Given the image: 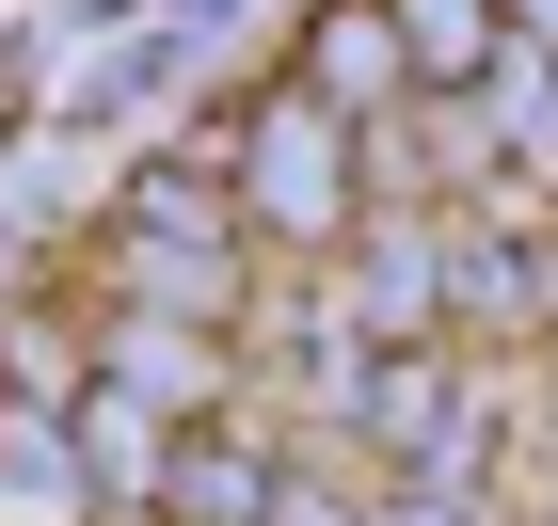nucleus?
Listing matches in <instances>:
<instances>
[{
  "label": "nucleus",
  "instance_id": "f257e3e1",
  "mask_svg": "<svg viewBox=\"0 0 558 526\" xmlns=\"http://www.w3.org/2000/svg\"><path fill=\"white\" fill-rule=\"evenodd\" d=\"M303 96H319V112H351V129L415 96V64H399V33H384V0H336V16L303 33Z\"/></svg>",
  "mask_w": 558,
  "mask_h": 526
},
{
  "label": "nucleus",
  "instance_id": "f03ea898",
  "mask_svg": "<svg viewBox=\"0 0 558 526\" xmlns=\"http://www.w3.org/2000/svg\"><path fill=\"white\" fill-rule=\"evenodd\" d=\"M271 479H288V463H271V447H223V431H192V447H160V511L175 526H271Z\"/></svg>",
  "mask_w": 558,
  "mask_h": 526
},
{
  "label": "nucleus",
  "instance_id": "7ed1b4c3",
  "mask_svg": "<svg viewBox=\"0 0 558 526\" xmlns=\"http://www.w3.org/2000/svg\"><path fill=\"white\" fill-rule=\"evenodd\" d=\"M384 33H399L415 81H478L495 64V0H384Z\"/></svg>",
  "mask_w": 558,
  "mask_h": 526
},
{
  "label": "nucleus",
  "instance_id": "20e7f679",
  "mask_svg": "<svg viewBox=\"0 0 558 526\" xmlns=\"http://www.w3.org/2000/svg\"><path fill=\"white\" fill-rule=\"evenodd\" d=\"M81 463H96L112 494H144V479H160V415H144L129 383H96V399H81Z\"/></svg>",
  "mask_w": 558,
  "mask_h": 526
},
{
  "label": "nucleus",
  "instance_id": "39448f33",
  "mask_svg": "<svg viewBox=\"0 0 558 526\" xmlns=\"http://www.w3.org/2000/svg\"><path fill=\"white\" fill-rule=\"evenodd\" d=\"M112 383H129L144 415H192V399H208V351L175 335V319H144V335H112Z\"/></svg>",
  "mask_w": 558,
  "mask_h": 526
},
{
  "label": "nucleus",
  "instance_id": "423d86ee",
  "mask_svg": "<svg viewBox=\"0 0 558 526\" xmlns=\"http://www.w3.org/2000/svg\"><path fill=\"white\" fill-rule=\"evenodd\" d=\"M256 192H271V208L303 223V240H319V223H336V144H319V129H303V112H288V129L256 144Z\"/></svg>",
  "mask_w": 558,
  "mask_h": 526
},
{
  "label": "nucleus",
  "instance_id": "0eeeda50",
  "mask_svg": "<svg viewBox=\"0 0 558 526\" xmlns=\"http://www.w3.org/2000/svg\"><path fill=\"white\" fill-rule=\"evenodd\" d=\"M129 208H144V240H240V223H223V192H208V175H144Z\"/></svg>",
  "mask_w": 558,
  "mask_h": 526
},
{
  "label": "nucleus",
  "instance_id": "6e6552de",
  "mask_svg": "<svg viewBox=\"0 0 558 526\" xmlns=\"http://www.w3.org/2000/svg\"><path fill=\"white\" fill-rule=\"evenodd\" d=\"M511 16H526V33H543V48H558V0H511Z\"/></svg>",
  "mask_w": 558,
  "mask_h": 526
}]
</instances>
